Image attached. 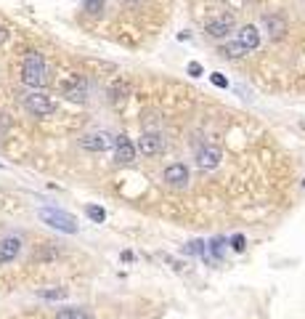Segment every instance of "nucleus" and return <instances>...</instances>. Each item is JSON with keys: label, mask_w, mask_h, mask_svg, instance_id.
I'll return each instance as SVG.
<instances>
[{"label": "nucleus", "mask_w": 305, "mask_h": 319, "mask_svg": "<svg viewBox=\"0 0 305 319\" xmlns=\"http://www.w3.org/2000/svg\"><path fill=\"white\" fill-rule=\"evenodd\" d=\"M135 149L144 157H157V155H162V152L167 149V141H165V136H162L159 131H144L138 136Z\"/></svg>", "instance_id": "f03ea898"}, {"label": "nucleus", "mask_w": 305, "mask_h": 319, "mask_svg": "<svg viewBox=\"0 0 305 319\" xmlns=\"http://www.w3.org/2000/svg\"><path fill=\"white\" fill-rule=\"evenodd\" d=\"M56 319H93L85 309H61L56 314Z\"/></svg>", "instance_id": "f3484780"}, {"label": "nucleus", "mask_w": 305, "mask_h": 319, "mask_svg": "<svg viewBox=\"0 0 305 319\" xmlns=\"http://www.w3.org/2000/svg\"><path fill=\"white\" fill-rule=\"evenodd\" d=\"M127 96H130V85H127L125 80H117L114 85L109 88V101L112 104H122Z\"/></svg>", "instance_id": "4468645a"}, {"label": "nucleus", "mask_w": 305, "mask_h": 319, "mask_svg": "<svg viewBox=\"0 0 305 319\" xmlns=\"http://www.w3.org/2000/svg\"><path fill=\"white\" fill-rule=\"evenodd\" d=\"M104 3H107V0H83V6H85V11L90 16H98L104 11Z\"/></svg>", "instance_id": "a211bd4d"}, {"label": "nucleus", "mask_w": 305, "mask_h": 319, "mask_svg": "<svg viewBox=\"0 0 305 319\" xmlns=\"http://www.w3.org/2000/svg\"><path fill=\"white\" fill-rule=\"evenodd\" d=\"M218 53H220L223 59H242L247 51H244L242 45H239V40H236V43H223L220 48H218Z\"/></svg>", "instance_id": "2eb2a0df"}, {"label": "nucleus", "mask_w": 305, "mask_h": 319, "mask_svg": "<svg viewBox=\"0 0 305 319\" xmlns=\"http://www.w3.org/2000/svg\"><path fill=\"white\" fill-rule=\"evenodd\" d=\"M223 160V152L215 144H205L196 149V168L199 170H215Z\"/></svg>", "instance_id": "20e7f679"}, {"label": "nucleus", "mask_w": 305, "mask_h": 319, "mask_svg": "<svg viewBox=\"0 0 305 319\" xmlns=\"http://www.w3.org/2000/svg\"><path fill=\"white\" fill-rule=\"evenodd\" d=\"M38 295L45 301H64L69 295V290L66 287H48V290H38Z\"/></svg>", "instance_id": "dca6fc26"}, {"label": "nucleus", "mask_w": 305, "mask_h": 319, "mask_svg": "<svg viewBox=\"0 0 305 319\" xmlns=\"http://www.w3.org/2000/svg\"><path fill=\"white\" fill-rule=\"evenodd\" d=\"M186 72H189L191 77H202V75H205V69H202V64H199V62H189Z\"/></svg>", "instance_id": "412c9836"}, {"label": "nucleus", "mask_w": 305, "mask_h": 319, "mask_svg": "<svg viewBox=\"0 0 305 319\" xmlns=\"http://www.w3.org/2000/svg\"><path fill=\"white\" fill-rule=\"evenodd\" d=\"M85 213H88V218H90V221H96V223H104V218H107L104 208H98V205H88Z\"/></svg>", "instance_id": "6ab92c4d"}, {"label": "nucleus", "mask_w": 305, "mask_h": 319, "mask_svg": "<svg viewBox=\"0 0 305 319\" xmlns=\"http://www.w3.org/2000/svg\"><path fill=\"white\" fill-rule=\"evenodd\" d=\"M233 250H244V237H242V234L233 237Z\"/></svg>", "instance_id": "4be33fe9"}, {"label": "nucleus", "mask_w": 305, "mask_h": 319, "mask_svg": "<svg viewBox=\"0 0 305 319\" xmlns=\"http://www.w3.org/2000/svg\"><path fill=\"white\" fill-rule=\"evenodd\" d=\"M205 32L210 35V38H228V35L233 32V16H228V14H223V16H218V19H210L207 24H205Z\"/></svg>", "instance_id": "1a4fd4ad"}, {"label": "nucleus", "mask_w": 305, "mask_h": 319, "mask_svg": "<svg viewBox=\"0 0 305 319\" xmlns=\"http://www.w3.org/2000/svg\"><path fill=\"white\" fill-rule=\"evenodd\" d=\"M21 80L29 88H43L48 82V67H45V59L38 51H29L24 56V64H21Z\"/></svg>", "instance_id": "f257e3e1"}, {"label": "nucleus", "mask_w": 305, "mask_h": 319, "mask_svg": "<svg viewBox=\"0 0 305 319\" xmlns=\"http://www.w3.org/2000/svg\"><path fill=\"white\" fill-rule=\"evenodd\" d=\"M239 45L244 51H257L260 48V30L257 27H252V24H244L242 30H239Z\"/></svg>", "instance_id": "ddd939ff"}, {"label": "nucleus", "mask_w": 305, "mask_h": 319, "mask_svg": "<svg viewBox=\"0 0 305 319\" xmlns=\"http://www.w3.org/2000/svg\"><path fill=\"white\" fill-rule=\"evenodd\" d=\"M80 147L85 152H107L112 147V136L107 131H96V133H85L80 138Z\"/></svg>", "instance_id": "6e6552de"}, {"label": "nucleus", "mask_w": 305, "mask_h": 319, "mask_svg": "<svg viewBox=\"0 0 305 319\" xmlns=\"http://www.w3.org/2000/svg\"><path fill=\"white\" fill-rule=\"evenodd\" d=\"M210 82H213L215 88H228V80H226V75H220V72H213V75H210Z\"/></svg>", "instance_id": "aec40b11"}, {"label": "nucleus", "mask_w": 305, "mask_h": 319, "mask_svg": "<svg viewBox=\"0 0 305 319\" xmlns=\"http://www.w3.org/2000/svg\"><path fill=\"white\" fill-rule=\"evenodd\" d=\"M40 218L48 223V226L58 229V231H66V234H75L77 231V221L64 210H53V208H43L40 210Z\"/></svg>", "instance_id": "7ed1b4c3"}, {"label": "nucleus", "mask_w": 305, "mask_h": 319, "mask_svg": "<svg viewBox=\"0 0 305 319\" xmlns=\"http://www.w3.org/2000/svg\"><path fill=\"white\" fill-rule=\"evenodd\" d=\"M260 24H263V30L268 32V38H271V40H281L287 35V19L281 14H265L260 19Z\"/></svg>", "instance_id": "9d476101"}, {"label": "nucleus", "mask_w": 305, "mask_h": 319, "mask_svg": "<svg viewBox=\"0 0 305 319\" xmlns=\"http://www.w3.org/2000/svg\"><path fill=\"white\" fill-rule=\"evenodd\" d=\"M6 38H8V30H6V27H0V43H3Z\"/></svg>", "instance_id": "5701e85b"}, {"label": "nucleus", "mask_w": 305, "mask_h": 319, "mask_svg": "<svg viewBox=\"0 0 305 319\" xmlns=\"http://www.w3.org/2000/svg\"><path fill=\"white\" fill-rule=\"evenodd\" d=\"M24 106L27 112H32L35 117H48L56 112V104L45 96V93H29V96L24 99Z\"/></svg>", "instance_id": "39448f33"}, {"label": "nucleus", "mask_w": 305, "mask_h": 319, "mask_svg": "<svg viewBox=\"0 0 305 319\" xmlns=\"http://www.w3.org/2000/svg\"><path fill=\"white\" fill-rule=\"evenodd\" d=\"M130 3H133V6H141V3H146V0H130Z\"/></svg>", "instance_id": "b1692460"}, {"label": "nucleus", "mask_w": 305, "mask_h": 319, "mask_svg": "<svg viewBox=\"0 0 305 319\" xmlns=\"http://www.w3.org/2000/svg\"><path fill=\"white\" fill-rule=\"evenodd\" d=\"M64 96L69 101H77V104H83L88 99V80L83 75H72L66 82H64Z\"/></svg>", "instance_id": "423d86ee"}, {"label": "nucleus", "mask_w": 305, "mask_h": 319, "mask_svg": "<svg viewBox=\"0 0 305 319\" xmlns=\"http://www.w3.org/2000/svg\"><path fill=\"white\" fill-rule=\"evenodd\" d=\"M19 253H21V237H16V234H8V237L0 240V264L16 261Z\"/></svg>", "instance_id": "9b49d317"}, {"label": "nucleus", "mask_w": 305, "mask_h": 319, "mask_svg": "<svg viewBox=\"0 0 305 319\" xmlns=\"http://www.w3.org/2000/svg\"><path fill=\"white\" fill-rule=\"evenodd\" d=\"M162 179H165V184L173 186V189H183L189 184V168H186L183 162H170L165 168V173H162Z\"/></svg>", "instance_id": "0eeeda50"}, {"label": "nucleus", "mask_w": 305, "mask_h": 319, "mask_svg": "<svg viewBox=\"0 0 305 319\" xmlns=\"http://www.w3.org/2000/svg\"><path fill=\"white\" fill-rule=\"evenodd\" d=\"M114 160L122 162V165H130L135 160V147L130 144V138H127V136H117V141H114Z\"/></svg>", "instance_id": "f8f14e48"}]
</instances>
